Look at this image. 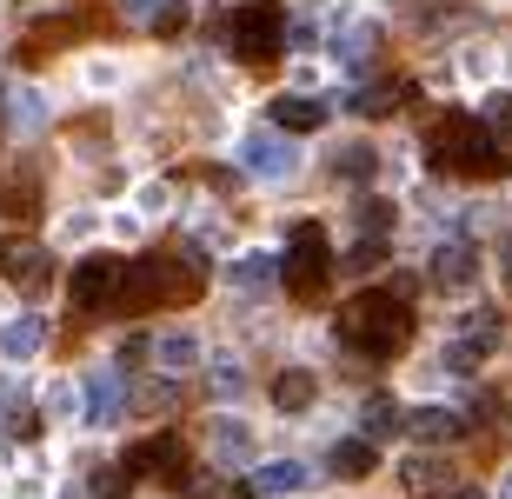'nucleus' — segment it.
<instances>
[{"mask_svg":"<svg viewBox=\"0 0 512 499\" xmlns=\"http://www.w3.org/2000/svg\"><path fill=\"white\" fill-rule=\"evenodd\" d=\"M326 280H333V247H326V233L313 220H300V227L286 233V253H280V287L300 307H313L326 293Z\"/></svg>","mask_w":512,"mask_h":499,"instance_id":"7ed1b4c3","label":"nucleus"},{"mask_svg":"<svg viewBox=\"0 0 512 499\" xmlns=\"http://www.w3.org/2000/svg\"><path fill=\"white\" fill-rule=\"evenodd\" d=\"M120 406H127V386L107 380V373H94V380H87V420L107 426V420H120Z\"/></svg>","mask_w":512,"mask_h":499,"instance_id":"6ab92c4d","label":"nucleus"},{"mask_svg":"<svg viewBox=\"0 0 512 499\" xmlns=\"http://www.w3.org/2000/svg\"><path fill=\"white\" fill-rule=\"evenodd\" d=\"M167 300V260H127V273H120V293H114V313H147Z\"/></svg>","mask_w":512,"mask_h":499,"instance_id":"6e6552de","label":"nucleus"},{"mask_svg":"<svg viewBox=\"0 0 512 499\" xmlns=\"http://www.w3.org/2000/svg\"><path fill=\"white\" fill-rule=\"evenodd\" d=\"M486 120H493V127H506V120H512V94H493V107H486Z\"/></svg>","mask_w":512,"mask_h":499,"instance_id":"cd10ccee","label":"nucleus"},{"mask_svg":"<svg viewBox=\"0 0 512 499\" xmlns=\"http://www.w3.org/2000/svg\"><path fill=\"white\" fill-rule=\"evenodd\" d=\"M399 426H406V413H399V400H393V393H373V400L360 406V440H373V446H380L386 433H399Z\"/></svg>","mask_w":512,"mask_h":499,"instance_id":"dca6fc26","label":"nucleus"},{"mask_svg":"<svg viewBox=\"0 0 512 499\" xmlns=\"http://www.w3.org/2000/svg\"><path fill=\"white\" fill-rule=\"evenodd\" d=\"M306 486V466L300 460H273V466H260V473H253V493H300Z\"/></svg>","mask_w":512,"mask_h":499,"instance_id":"412c9836","label":"nucleus"},{"mask_svg":"<svg viewBox=\"0 0 512 499\" xmlns=\"http://www.w3.org/2000/svg\"><path fill=\"white\" fill-rule=\"evenodd\" d=\"M406 493H419V499H453V493H459L453 460H439V453H419V460H406Z\"/></svg>","mask_w":512,"mask_h":499,"instance_id":"9b49d317","label":"nucleus"},{"mask_svg":"<svg viewBox=\"0 0 512 499\" xmlns=\"http://www.w3.org/2000/svg\"><path fill=\"white\" fill-rule=\"evenodd\" d=\"M406 433L419 446H453V440H466V413H453V406H419V413H406Z\"/></svg>","mask_w":512,"mask_h":499,"instance_id":"f8f14e48","label":"nucleus"},{"mask_svg":"<svg viewBox=\"0 0 512 499\" xmlns=\"http://www.w3.org/2000/svg\"><path fill=\"white\" fill-rule=\"evenodd\" d=\"M499 267H506V287H512V247H499Z\"/></svg>","mask_w":512,"mask_h":499,"instance_id":"c756f323","label":"nucleus"},{"mask_svg":"<svg viewBox=\"0 0 512 499\" xmlns=\"http://www.w3.org/2000/svg\"><path fill=\"white\" fill-rule=\"evenodd\" d=\"M127 480H160V486H187V440L180 433H153V440L127 446Z\"/></svg>","mask_w":512,"mask_h":499,"instance_id":"39448f33","label":"nucleus"},{"mask_svg":"<svg viewBox=\"0 0 512 499\" xmlns=\"http://www.w3.org/2000/svg\"><path fill=\"white\" fill-rule=\"evenodd\" d=\"M247 167L253 173H286V167H293V154H286V147H280V140H247Z\"/></svg>","mask_w":512,"mask_h":499,"instance_id":"4be33fe9","label":"nucleus"},{"mask_svg":"<svg viewBox=\"0 0 512 499\" xmlns=\"http://www.w3.org/2000/svg\"><path fill=\"white\" fill-rule=\"evenodd\" d=\"M326 466H333L340 480H366V473L380 466V446H373V440H340L333 453H326Z\"/></svg>","mask_w":512,"mask_h":499,"instance_id":"f3484780","label":"nucleus"},{"mask_svg":"<svg viewBox=\"0 0 512 499\" xmlns=\"http://www.w3.org/2000/svg\"><path fill=\"white\" fill-rule=\"evenodd\" d=\"M153 360L167 366V373H187V366L200 360V340H193L187 327H173V333H160V340H153Z\"/></svg>","mask_w":512,"mask_h":499,"instance_id":"aec40b11","label":"nucleus"},{"mask_svg":"<svg viewBox=\"0 0 512 499\" xmlns=\"http://www.w3.org/2000/svg\"><path fill=\"white\" fill-rule=\"evenodd\" d=\"M313 393H320V386H313V373H306V366H286L280 380H273V406H280V413H306V406H313Z\"/></svg>","mask_w":512,"mask_h":499,"instance_id":"a211bd4d","label":"nucleus"},{"mask_svg":"<svg viewBox=\"0 0 512 499\" xmlns=\"http://www.w3.org/2000/svg\"><path fill=\"white\" fill-rule=\"evenodd\" d=\"M426 280H433L439 293H466L479 280V253L466 247V240H446V247L426 260Z\"/></svg>","mask_w":512,"mask_h":499,"instance_id":"1a4fd4ad","label":"nucleus"},{"mask_svg":"<svg viewBox=\"0 0 512 499\" xmlns=\"http://www.w3.org/2000/svg\"><path fill=\"white\" fill-rule=\"evenodd\" d=\"M426 167L439 173H499L506 167V154L493 147V127L479 114H439L433 127H426Z\"/></svg>","mask_w":512,"mask_h":499,"instance_id":"f03ea898","label":"nucleus"},{"mask_svg":"<svg viewBox=\"0 0 512 499\" xmlns=\"http://www.w3.org/2000/svg\"><path fill=\"white\" fill-rule=\"evenodd\" d=\"M34 346H40V320H14V327L0 333V353H7V360H27Z\"/></svg>","mask_w":512,"mask_h":499,"instance_id":"393cba45","label":"nucleus"},{"mask_svg":"<svg viewBox=\"0 0 512 499\" xmlns=\"http://www.w3.org/2000/svg\"><path fill=\"white\" fill-rule=\"evenodd\" d=\"M453 499H486V493H479V486H459V493Z\"/></svg>","mask_w":512,"mask_h":499,"instance_id":"7c9ffc66","label":"nucleus"},{"mask_svg":"<svg viewBox=\"0 0 512 499\" xmlns=\"http://www.w3.org/2000/svg\"><path fill=\"white\" fill-rule=\"evenodd\" d=\"M340 340L360 353V360H399L406 340H413V307L399 287H360L340 307Z\"/></svg>","mask_w":512,"mask_h":499,"instance_id":"f257e3e1","label":"nucleus"},{"mask_svg":"<svg viewBox=\"0 0 512 499\" xmlns=\"http://www.w3.org/2000/svg\"><path fill=\"white\" fill-rule=\"evenodd\" d=\"M127 14L147 27V34H180L187 27V0H127Z\"/></svg>","mask_w":512,"mask_h":499,"instance_id":"2eb2a0df","label":"nucleus"},{"mask_svg":"<svg viewBox=\"0 0 512 499\" xmlns=\"http://www.w3.org/2000/svg\"><path fill=\"white\" fill-rule=\"evenodd\" d=\"M353 213H360V240H380V233L393 227V200H373V193H366V200H353Z\"/></svg>","mask_w":512,"mask_h":499,"instance_id":"5701e85b","label":"nucleus"},{"mask_svg":"<svg viewBox=\"0 0 512 499\" xmlns=\"http://www.w3.org/2000/svg\"><path fill=\"white\" fill-rule=\"evenodd\" d=\"M227 34H233V54L247 60V67H273V60L286 54V14H280V0H247V7H233Z\"/></svg>","mask_w":512,"mask_h":499,"instance_id":"20e7f679","label":"nucleus"},{"mask_svg":"<svg viewBox=\"0 0 512 499\" xmlns=\"http://www.w3.org/2000/svg\"><path fill=\"white\" fill-rule=\"evenodd\" d=\"M273 127H280V134H320L326 127V100H313V94L273 100Z\"/></svg>","mask_w":512,"mask_h":499,"instance_id":"ddd939ff","label":"nucleus"},{"mask_svg":"<svg viewBox=\"0 0 512 499\" xmlns=\"http://www.w3.org/2000/svg\"><path fill=\"white\" fill-rule=\"evenodd\" d=\"M47 267H54V260H47L40 240H0V273H7L20 293H34L40 280H47Z\"/></svg>","mask_w":512,"mask_h":499,"instance_id":"9d476101","label":"nucleus"},{"mask_svg":"<svg viewBox=\"0 0 512 499\" xmlns=\"http://www.w3.org/2000/svg\"><path fill=\"white\" fill-rule=\"evenodd\" d=\"M227 499H260V493H253V486H227Z\"/></svg>","mask_w":512,"mask_h":499,"instance_id":"c85d7f7f","label":"nucleus"},{"mask_svg":"<svg viewBox=\"0 0 512 499\" xmlns=\"http://www.w3.org/2000/svg\"><path fill=\"white\" fill-rule=\"evenodd\" d=\"M120 273H127V260H114V253H87L74 273H67V300H74L80 313H107L120 293Z\"/></svg>","mask_w":512,"mask_h":499,"instance_id":"423d86ee","label":"nucleus"},{"mask_svg":"<svg viewBox=\"0 0 512 499\" xmlns=\"http://www.w3.org/2000/svg\"><path fill=\"white\" fill-rule=\"evenodd\" d=\"M499 333H506V320H499V307H479V313H466V327H459V340L446 346V366L453 373H473L486 353L499 346Z\"/></svg>","mask_w":512,"mask_h":499,"instance_id":"0eeeda50","label":"nucleus"},{"mask_svg":"<svg viewBox=\"0 0 512 499\" xmlns=\"http://www.w3.org/2000/svg\"><path fill=\"white\" fill-rule=\"evenodd\" d=\"M406 94H413V80H406V74H393V80H380V87L353 94V114H360V120H386L393 107H406Z\"/></svg>","mask_w":512,"mask_h":499,"instance_id":"4468645a","label":"nucleus"},{"mask_svg":"<svg viewBox=\"0 0 512 499\" xmlns=\"http://www.w3.org/2000/svg\"><path fill=\"white\" fill-rule=\"evenodd\" d=\"M346 267H353V273H373V267H386V240H360V247L346 253Z\"/></svg>","mask_w":512,"mask_h":499,"instance_id":"bb28decb","label":"nucleus"},{"mask_svg":"<svg viewBox=\"0 0 512 499\" xmlns=\"http://www.w3.org/2000/svg\"><path fill=\"white\" fill-rule=\"evenodd\" d=\"M0 213H7V220H34V213H40L34 180H20V187H7V193H0Z\"/></svg>","mask_w":512,"mask_h":499,"instance_id":"a878e982","label":"nucleus"},{"mask_svg":"<svg viewBox=\"0 0 512 499\" xmlns=\"http://www.w3.org/2000/svg\"><path fill=\"white\" fill-rule=\"evenodd\" d=\"M380 47V27L373 20H346V40H340V60H366Z\"/></svg>","mask_w":512,"mask_h":499,"instance_id":"b1692460","label":"nucleus"}]
</instances>
